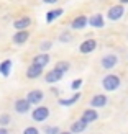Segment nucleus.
<instances>
[{
	"mask_svg": "<svg viewBox=\"0 0 128 134\" xmlns=\"http://www.w3.org/2000/svg\"><path fill=\"white\" fill-rule=\"evenodd\" d=\"M120 83H122V80H120L118 75H113V74H109V75H105L102 79V87H104V90L105 92H113V90H117Z\"/></svg>",
	"mask_w": 128,
	"mask_h": 134,
	"instance_id": "f257e3e1",
	"label": "nucleus"
},
{
	"mask_svg": "<svg viewBox=\"0 0 128 134\" xmlns=\"http://www.w3.org/2000/svg\"><path fill=\"white\" fill-rule=\"evenodd\" d=\"M49 108L48 106H44V105H38L35 106V110L31 111V119L33 121H36V123H43L46 121V119L49 118Z\"/></svg>",
	"mask_w": 128,
	"mask_h": 134,
	"instance_id": "f03ea898",
	"label": "nucleus"
},
{
	"mask_svg": "<svg viewBox=\"0 0 128 134\" xmlns=\"http://www.w3.org/2000/svg\"><path fill=\"white\" fill-rule=\"evenodd\" d=\"M117 64H118V57H117V54H112V52H109V54H104L102 59H100V65H102L105 70L113 69Z\"/></svg>",
	"mask_w": 128,
	"mask_h": 134,
	"instance_id": "7ed1b4c3",
	"label": "nucleus"
},
{
	"mask_svg": "<svg viewBox=\"0 0 128 134\" xmlns=\"http://www.w3.org/2000/svg\"><path fill=\"white\" fill-rule=\"evenodd\" d=\"M13 108H15V111L20 113V115H25V113H28L31 110V103L26 98H18V100H15V103H13Z\"/></svg>",
	"mask_w": 128,
	"mask_h": 134,
	"instance_id": "20e7f679",
	"label": "nucleus"
},
{
	"mask_svg": "<svg viewBox=\"0 0 128 134\" xmlns=\"http://www.w3.org/2000/svg\"><path fill=\"white\" fill-rule=\"evenodd\" d=\"M123 13H125V8H123V5L122 3H118V5H113L109 8V12H107V16H109V20H112V21H115V20H120L123 16Z\"/></svg>",
	"mask_w": 128,
	"mask_h": 134,
	"instance_id": "39448f33",
	"label": "nucleus"
},
{
	"mask_svg": "<svg viewBox=\"0 0 128 134\" xmlns=\"http://www.w3.org/2000/svg\"><path fill=\"white\" fill-rule=\"evenodd\" d=\"M107 102H109V98H107L105 93H97V95H94L90 98V108H104V106L107 105Z\"/></svg>",
	"mask_w": 128,
	"mask_h": 134,
	"instance_id": "423d86ee",
	"label": "nucleus"
},
{
	"mask_svg": "<svg viewBox=\"0 0 128 134\" xmlns=\"http://www.w3.org/2000/svg\"><path fill=\"white\" fill-rule=\"evenodd\" d=\"M97 48V41L95 39H85V41L80 43L79 46V51L82 52V54H90V52H94Z\"/></svg>",
	"mask_w": 128,
	"mask_h": 134,
	"instance_id": "0eeeda50",
	"label": "nucleus"
},
{
	"mask_svg": "<svg viewBox=\"0 0 128 134\" xmlns=\"http://www.w3.org/2000/svg\"><path fill=\"white\" fill-rule=\"evenodd\" d=\"M43 98H44V93L41 90H31L28 95H26V100H28L31 105H36V106L43 102Z\"/></svg>",
	"mask_w": 128,
	"mask_h": 134,
	"instance_id": "6e6552de",
	"label": "nucleus"
},
{
	"mask_svg": "<svg viewBox=\"0 0 128 134\" xmlns=\"http://www.w3.org/2000/svg\"><path fill=\"white\" fill-rule=\"evenodd\" d=\"M80 119H84L87 124H90V123H94V121H97V119H99V113L95 111V108H87V110H84Z\"/></svg>",
	"mask_w": 128,
	"mask_h": 134,
	"instance_id": "1a4fd4ad",
	"label": "nucleus"
},
{
	"mask_svg": "<svg viewBox=\"0 0 128 134\" xmlns=\"http://www.w3.org/2000/svg\"><path fill=\"white\" fill-rule=\"evenodd\" d=\"M63 77H64L63 72H59L58 69H51V70L44 75V80H46L48 83H56V82H59Z\"/></svg>",
	"mask_w": 128,
	"mask_h": 134,
	"instance_id": "9d476101",
	"label": "nucleus"
},
{
	"mask_svg": "<svg viewBox=\"0 0 128 134\" xmlns=\"http://www.w3.org/2000/svg\"><path fill=\"white\" fill-rule=\"evenodd\" d=\"M87 18L85 15H79V16H76L72 20V23H71V28L72 30H84L87 25H89V21H87Z\"/></svg>",
	"mask_w": 128,
	"mask_h": 134,
	"instance_id": "9b49d317",
	"label": "nucleus"
},
{
	"mask_svg": "<svg viewBox=\"0 0 128 134\" xmlns=\"http://www.w3.org/2000/svg\"><path fill=\"white\" fill-rule=\"evenodd\" d=\"M43 70H44V67H39L36 64H31L28 69H26V77H28V79H38L43 74Z\"/></svg>",
	"mask_w": 128,
	"mask_h": 134,
	"instance_id": "f8f14e48",
	"label": "nucleus"
},
{
	"mask_svg": "<svg viewBox=\"0 0 128 134\" xmlns=\"http://www.w3.org/2000/svg\"><path fill=\"white\" fill-rule=\"evenodd\" d=\"M30 25H31V18H30V16H22V18L15 20V23H13V28H15L17 31H22V30H26Z\"/></svg>",
	"mask_w": 128,
	"mask_h": 134,
	"instance_id": "ddd939ff",
	"label": "nucleus"
},
{
	"mask_svg": "<svg viewBox=\"0 0 128 134\" xmlns=\"http://www.w3.org/2000/svg\"><path fill=\"white\" fill-rule=\"evenodd\" d=\"M89 25L92 28H104V15L102 13H95V15H90V18L87 20Z\"/></svg>",
	"mask_w": 128,
	"mask_h": 134,
	"instance_id": "4468645a",
	"label": "nucleus"
},
{
	"mask_svg": "<svg viewBox=\"0 0 128 134\" xmlns=\"http://www.w3.org/2000/svg\"><path fill=\"white\" fill-rule=\"evenodd\" d=\"M49 61H51V57H49V54H46V52L36 54L35 57H33V64H36L39 67H46V65L49 64Z\"/></svg>",
	"mask_w": 128,
	"mask_h": 134,
	"instance_id": "2eb2a0df",
	"label": "nucleus"
},
{
	"mask_svg": "<svg viewBox=\"0 0 128 134\" xmlns=\"http://www.w3.org/2000/svg\"><path fill=\"white\" fill-rule=\"evenodd\" d=\"M85 128H87V123L84 121V119H77V121H74L72 124H71V132L72 134H80V132H84L85 131Z\"/></svg>",
	"mask_w": 128,
	"mask_h": 134,
	"instance_id": "dca6fc26",
	"label": "nucleus"
},
{
	"mask_svg": "<svg viewBox=\"0 0 128 134\" xmlns=\"http://www.w3.org/2000/svg\"><path fill=\"white\" fill-rule=\"evenodd\" d=\"M28 38H30V33L26 31V30L17 31V33H15V36H13V43H15V44H23V43L28 41Z\"/></svg>",
	"mask_w": 128,
	"mask_h": 134,
	"instance_id": "f3484780",
	"label": "nucleus"
},
{
	"mask_svg": "<svg viewBox=\"0 0 128 134\" xmlns=\"http://www.w3.org/2000/svg\"><path fill=\"white\" fill-rule=\"evenodd\" d=\"M64 13V10L63 8H56V10H49L48 13H46V21L48 23H51V21H54V20H58L59 16H61Z\"/></svg>",
	"mask_w": 128,
	"mask_h": 134,
	"instance_id": "a211bd4d",
	"label": "nucleus"
},
{
	"mask_svg": "<svg viewBox=\"0 0 128 134\" xmlns=\"http://www.w3.org/2000/svg\"><path fill=\"white\" fill-rule=\"evenodd\" d=\"M80 95H82V93H74V95L71 97V98H66V100H59V105H63V106H71V105H74L77 102V100L80 98Z\"/></svg>",
	"mask_w": 128,
	"mask_h": 134,
	"instance_id": "6ab92c4d",
	"label": "nucleus"
},
{
	"mask_svg": "<svg viewBox=\"0 0 128 134\" xmlns=\"http://www.w3.org/2000/svg\"><path fill=\"white\" fill-rule=\"evenodd\" d=\"M10 67H12V61H10V59H7V61L0 62V74H2L3 77H8V74H10Z\"/></svg>",
	"mask_w": 128,
	"mask_h": 134,
	"instance_id": "aec40b11",
	"label": "nucleus"
},
{
	"mask_svg": "<svg viewBox=\"0 0 128 134\" xmlns=\"http://www.w3.org/2000/svg\"><path fill=\"white\" fill-rule=\"evenodd\" d=\"M69 67H71V64L67 62V61H59V62H56V65H54V69H58L59 72H63V74H66L67 70H69Z\"/></svg>",
	"mask_w": 128,
	"mask_h": 134,
	"instance_id": "412c9836",
	"label": "nucleus"
},
{
	"mask_svg": "<svg viewBox=\"0 0 128 134\" xmlns=\"http://www.w3.org/2000/svg\"><path fill=\"white\" fill-rule=\"evenodd\" d=\"M10 123H12V116L8 115V113H2V115H0V126L7 128Z\"/></svg>",
	"mask_w": 128,
	"mask_h": 134,
	"instance_id": "4be33fe9",
	"label": "nucleus"
},
{
	"mask_svg": "<svg viewBox=\"0 0 128 134\" xmlns=\"http://www.w3.org/2000/svg\"><path fill=\"white\" fill-rule=\"evenodd\" d=\"M44 132L46 134H59V132H61V129H59L58 126H49V128L44 129Z\"/></svg>",
	"mask_w": 128,
	"mask_h": 134,
	"instance_id": "5701e85b",
	"label": "nucleus"
},
{
	"mask_svg": "<svg viewBox=\"0 0 128 134\" xmlns=\"http://www.w3.org/2000/svg\"><path fill=\"white\" fill-rule=\"evenodd\" d=\"M23 134H39V131L36 128H33V126H28V128L23 129Z\"/></svg>",
	"mask_w": 128,
	"mask_h": 134,
	"instance_id": "b1692460",
	"label": "nucleus"
},
{
	"mask_svg": "<svg viewBox=\"0 0 128 134\" xmlns=\"http://www.w3.org/2000/svg\"><path fill=\"white\" fill-rule=\"evenodd\" d=\"M72 36H71V33H63L61 36H59V39H61L63 43H69V39H71Z\"/></svg>",
	"mask_w": 128,
	"mask_h": 134,
	"instance_id": "393cba45",
	"label": "nucleus"
},
{
	"mask_svg": "<svg viewBox=\"0 0 128 134\" xmlns=\"http://www.w3.org/2000/svg\"><path fill=\"white\" fill-rule=\"evenodd\" d=\"M80 85H82V80H74V82L71 83V88H72V90H77Z\"/></svg>",
	"mask_w": 128,
	"mask_h": 134,
	"instance_id": "a878e982",
	"label": "nucleus"
},
{
	"mask_svg": "<svg viewBox=\"0 0 128 134\" xmlns=\"http://www.w3.org/2000/svg\"><path fill=\"white\" fill-rule=\"evenodd\" d=\"M49 48H51V41H46V43H43V44H41V49H43V51L49 49Z\"/></svg>",
	"mask_w": 128,
	"mask_h": 134,
	"instance_id": "bb28decb",
	"label": "nucleus"
},
{
	"mask_svg": "<svg viewBox=\"0 0 128 134\" xmlns=\"http://www.w3.org/2000/svg\"><path fill=\"white\" fill-rule=\"evenodd\" d=\"M0 134H10V131L7 128H3V126H0Z\"/></svg>",
	"mask_w": 128,
	"mask_h": 134,
	"instance_id": "cd10ccee",
	"label": "nucleus"
},
{
	"mask_svg": "<svg viewBox=\"0 0 128 134\" xmlns=\"http://www.w3.org/2000/svg\"><path fill=\"white\" fill-rule=\"evenodd\" d=\"M41 2H43V3H56L58 0H41Z\"/></svg>",
	"mask_w": 128,
	"mask_h": 134,
	"instance_id": "c85d7f7f",
	"label": "nucleus"
},
{
	"mask_svg": "<svg viewBox=\"0 0 128 134\" xmlns=\"http://www.w3.org/2000/svg\"><path fill=\"white\" fill-rule=\"evenodd\" d=\"M59 134H72V132H71V131H61Z\"/></svg>",
	"mask_w": 128,
	"mask_h": 134,
	"instance_id": "c756f323",
	"label": "nucleus"
},
{
	"mask_svg": "<svg viewBox=\"0 0 128 134\" xmlns=\"http://www.w3.org/2000/svg\"><path fill=\"white\" fill-rule=\"evenodd\" d=\"M120 3H122V5L123 3H128V0H120Z\"/></svg>",
	"mask_w": 128,
	"mask_h": 134,
	"instance_id": "7c9ffc66",
	"label": "nucleus"
}]
</instances>
